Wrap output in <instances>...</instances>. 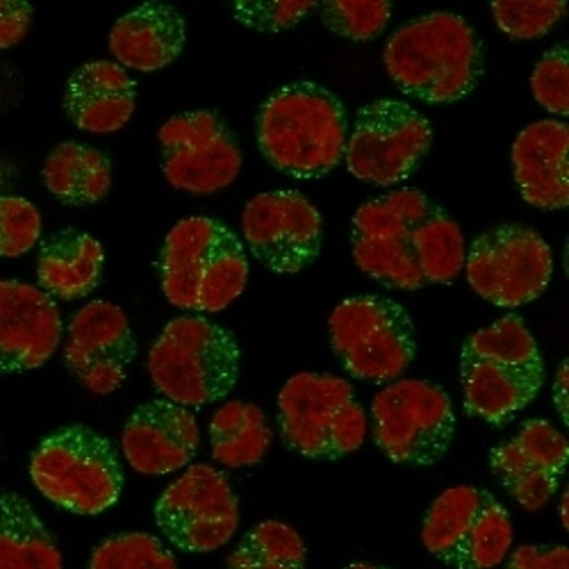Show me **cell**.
Segmentation results:
<instances>
[{"label":"cell","instance_id":"cell-28","mask_svg":"<svg viewBox=\"0 0 569 569\" xmlns=\"http://www.w3.org/2000/svg\"><path fill=\"white\" fill-rule=\"evenodd\" d=\"M412 251L426 284H449L465 269V234L436 201L412 228Z\"/></svg>","mask_w":569,"mask_h":569},{"label":"cell","instance_id":"cell-36","mask_svg":"<svg viewBox=\"0 0 569 569\" xmlns=\"http://www.w3.org/2000/svg\"><path fill=\"white\" fill-rule=\"evenodd\" d=\"M506 569H569V549L562 545L517 547Z\"/></svg>","mask_w":569,"mask_h":569},{"label":"cell","instance_id":"cell-13","mask_svg":"<svg viewBox=\"0 0 569 569\" xmlns=\"http://www.w3.org/2000/svg\"><path fill=\"white\" fill-rule=\"evenodd\" d=\"M431 206L429 197L408 187L362 203L351 226V249L358 269L388 290H421L426 282L412 251V228Z\"/></svg>","mask_w":569,"mask_h":569},{"label":"cell","instance_id":"cell-38","mask_svg":"<svg viewBox=\"0 0 569 569\" xmlns=\"http://www.w3.org/2000/svg\"><path fill=\"white\" fill-rule=\"evenodd\" d=\"M567 376H569V365L567 360L560 362L558 371H556V383H553V406L558 410V415L565 419V423L569 421V403H567Z\"/></svg>","mask_w":569,"mask_h":569},{"label":"cell","instance_id":"cell-7","mask_svg":"<svg viewBox=\"0 0 569 569\" xmlns=\"http://www.w3.org/2000/svg\"><path fill=\"white\" fill-rule=\"evenodd\" d=\"M34 488L76 515H101L123 490L117 447L89 426L73 423L43 438L30 458Z\"/></svg>","mask_w":569,"mask_h":569},{"label":"cell","instance_id":"cell-3","mask_svg":"<svg viewBox=\"0 0 569 569\" xmlns=\"http://www.w3.org/2000/svg\"><path fill=\"white\" fill-rule=\"evenodd\" d=\"M465 412L492 426L508 423L540 395L545 362L519 315H506L469 336L460 351Z\"/></svg>","mask_w":569,"mask_h":569},{"label":"cell","instance_id":"cell-16","mask_svg":"<svg viewBox=\"0 0 569 569\" xmlns=\"http://www.w3.org/2000/svg\"><path fill=\"white\" fill-rule=\"evenodd\" d=\"M242 230L256 260L280 276L308 269L321 253V214L295 189L253 197Z\"/></svg>","mask_w":569,"mask_h":569},{"label":"cell","instance_id":"cell-18","mask_svg":"<svg viewBox=\"0 0 569 569\" xmlns=\"http://www.w3.org/2000/svg\"><path fill=\"white\" fill-rule=\"evenodd\" d=\"M569 442L547 419H529L492 449L490 469L503 490L529 512L545 508L560 488Z\"/></svg>","mask_w":569,"mask_h":569},{"label":"cell","instance_id":"cell-15","mask_svg":"<svg viewBox=\"0 0 569 569\" xmlns=\"http://www.w3.org/2000/svg\"><path fill=\"white\" fill-rule=\"evenodd\" d=\"M156 521L176 549L210 553L226 547L240 529V501L226 473L192 465L158 499Z\"/></svg>","mask_w":569,"mask_h":569},{"label":"cell","instance_id":"cell-27","mask_svg":"<svg viewBox=\"0 0 569 569\" xmlns=\"http://www.w3.org/2000/svg\"><path fill=\"white\" fill-rule=\"evenodd\" d=\"M210 445L214 460L223 467L258 465L271 447L264 412L247 401H228L210 419Z\"/></svg>","mask_w":569,"mask_h":569},{"label":"cell","instance_id":"cell-6","mask_svg":"<svg viewBox=\"0 0 569 569\" xmlns=\"http://www.w3.org/2000/svg\"><path fill=\"white\" fill-rule=\"evenodd\" d=\"M278 431L290 451L330 462L362 447L369 421L345 378L301 371L278 395Z\"/></svg>","mask_w":569,"mask_h":569},{"label":"cell","instance_id":"cell-21","mask_svg":"<svg viewBox=\"0 0 569 569\" xmlns=\"http://www.w3.org/2000/svg\"><path fill=\"white\" fill-rule=\"evenodd\" d=\"M512 173L521 199L538 210L569 206V128L542 119L521 130L512 144Z\"/></svg>","mask_w":569,"mask_h":569},{"label":"cell","instance_id":"cell-40","mask_svg":"<svg viewBox=\"0 0 569 569\" xmlns=\"http://www.w3.org/2000/svg\"><path fill=\"white\" fill-rule=\"evenodd\" d=\"M345 569H390V567H383V565H371V562H351V565H347Z\"/></svg>","mask_w":569,"mask_h":569},{"label":"cell","instance_id":"cell-4","mask_svg":"<svg viewBox=\"0 0 569 569\" xmlns=\"http://www.w3.org/2000/svg\"><path fill=\"white\" fill-rule=\"evenodd\" d=\"M167 301L187 312H221L247 288L249 258L237 234L212 217L178 221L160 251Z\"/></svg>","mask_w":569,"mask_h":569},{"label":"cell","instance_id":"cell-11","mask_svg":"<svg viewBox=\"0 0 569 569\" xmlns=\"http://www.w3.org/2000/svg\"><path fill=\"white\" fill-rule=\"evenodd\" d=\"M433 144V128L419 110L397 99H378L358 110L347 137V169L353 178L395 187L408 180Z\"/></svg>","mask_w":569,"mask_h":569},{"label":"cell","instance_id":"cell-26","mask_svg":"<svg viewBox=\"0 0 569 569\" xmlns=\"http://www.w3.org/2000/svg\"><path fill=\"white\" fill-rule=\"evenodd\" d=\"M0 569H64L53 533L14 492L0 495Z\"/></svg>","mask_w":569,"mask_h":569},{"label":"cell","instance_id":"cell-23","mask_svg":"<svg viewBox=\"0 0 569 569\" xmlns=\"http://www.w3.org/2000/svg\"><path fill=\"white\" fill-rule=\"evenodd\" d=\"M184 41V17L173 6L151 0V3L130 10L114 23L108 46L117 64L126 71L153 73L178 60Z\"/></svg>","mask_w":569,"mask_h":569},{"label":"cell","instance_id":"cell-35","mask_svg":"<svg viewBox=\"0 0 569 569\" xmlns=\"http://www.w3.org/2000/svg\"><path fill=\"white\" fill-rule=\"evenodd\" d=\"M319 3L315 0H278V3H251V0H237L230 3L232 17L247 28L260 32H282L299 26Z\"/></svg>","mask_w":569,"mask_h":569},{"label":"cell","instance_id":"cell-33","mask_svg":"<svg viewBox=\"0 0 569 569\" xmlns=\"http://www.w3.org/2000/svg\"><path fill=\"white\" fill-rule=\"evenodd\" d=\"M41 240V212L23 197L0 194V258H21Z\"/></svg>","mask_w":569,"mask_h":569},{"label":"cell","instance_id":"cell-39","mask_svg":"<svg viewBox=\"0 0 569 569\" xmlns=\"http://www.w3.org/2000/svg\"><path fill=\"white\" fill-rule=\"evenodd\" d=\"M560 521H562V527L567 531V527H569V519H567V490H565V495L560 499Z\"/></svg>","mask_w":569,"mask_h":569},{"label":"cell","instance_id":"cell-14","mask_svg":"<svg viewBox=\"0 0 569 569\" xmlns=\"http://www.w3.org/2000/svg\"><path fill=\"white\" fill-rule=\"evenodd\" d=\"M158 144L164 178L187 194H217L242 171L240 141L212 110L171 117L158 132Z\"/></svg>","mask_w":569,"mask_h":569},{"label":"cell","instance_id":"cell-5","mask_svg":"<svg viewBox=\"0 0 569 569\" xmlns=\"http://www.w3.org/2000/svg\"><path fill=\"white\" fill-rule=\"evenodd\" d=\"M242 351L219 323L184 315L171 319L149 353L156 390L184 408H201L226 399L237 386Z\"/></svg>","mask_w":569,"mask_h":569},{"label":"cell","instance_id":"cell-22","mask_svg":"<svg viewBox=\"0 0 569 569\" xmlns=\"http://www.w3.org/2000/svg\"><path fill=\"white\" fill-rule=\"evenodd\" d=\"M137 82L110 60L87 62L71 73L64 112L76 128L91 134L119 132L134 114Z\"/></svg>","mask_w":569,"mask_h":569},{"label":"cell","instance_id":"cell-32","mask_svg":"<svg viewBox=\"0 0 569 569\" xmlns=\"http://www.w3.org/2000/svg\"><path fill=\"white\" fill-rule=\"evenodd\" d=\"M501 32L512 39H540L567 14L562 0H497L490 6Z\"/></svg>","mask_w":569,"mask_h":569},{"label":"cell","instance_id":"cell-10","mask_svg":"<svg viewBox=\"0 0 569 569\" xmlns=\"http://www.w3.org/2000/svg\"><path fill=\"white\" fill-rule=\"evenodd\" d=\"M423 547L453 569H495L512 547V521L501 501L473 486L445 490L426 512Z\"/></svg>","mask_w":569,"mask_h":569},{"label":"cell","instance_id":"cell-12","mask_svg":"<svg viewBox=\"0 0 569 569\" xmlns=\"http://www.w3.org/2000/svg\"><path fill=\"white\" fill-rule=\"evenodd\" d=\"M465 273L481 299L499 308H519L547 292L553 276V253L538 230L501 223L471 242Z\"/></svg>","mask_w":569,"mask_h":569},{"label":"cell","instance_id":"cell-34","mask_svg":"<svg viewBox=\"0 0 569 569\" xmlns=\"http://www.w3.org/2000/svg\"><path fill=\"white\" fill-rule=\"evenodd\" d=\"M531 91L536 101L551 114H569V49L556 43L533 69Z\"/></svg>","mask_w":569,"mask_h":569},{"label":"cell","instance_id":"cell-9","mask_svg":"<svg viewBox=\"0 0 569 569\" xmlns=\"http://www.w3.org/2000/svg\"><path fill=\"white\" fill-rule=\"evenodd\" d=\"M371 436L392 462L431 467L447 456L456 436L451 397L436 383L399 378L371 401Z\"/></svg>","mask_w":569,"mask_h":569},{"label":"cell","instance_id":"cell-17","mask_svg":"<svg viewBox=\"0 0 569 569\" xmlns=\"http://www.w3.org/2000/svg\"><path fill=\"white\" fill-rule=\"evenodd\" d=\"M134 356L132 328L119 306L91 301L73 315L67 330L64 362L91 395L106 397L119 390Z\"/></svg>","mask_w":569,"mask_h":569},{"label":"cell","instance_id":"cell-29","mask_svg":"<svg viewBox=\"0 0 569 569\" xmlns=\"http://www.w3.org/2000/svg\"><path fill=\"white\" fill-rule=\"evenodd\" d=\"M308 549L297 529L267 519L228 556V569H306Z\"/></svg>","mask_w":569,"mask_h":569},{"label":"cell","instance_id":"cell-8","mask_svg":"<svg viewBox=\"0 0 569 569\" xmlns=\"http://www.w3.org/2000/svg\"><path fill=\"white\" fill-rule=\"evenodd\" d=\"M333 353L349 376L369 386H390L417 353L415 323L408 310L378 295L342 301L328 319Z\"/></svg>","mask_w":569,"mask_h":569},{"label":"cell","instance_id":"cell-2","mask_svg":"<svg viewBox=\"0 0 569 569\" xmlns=\"http://www.w3.org/2000/svg\"><path fill=\"white\" fill-rule=\"evenodd\" d=\"M349 117L333 91L299 80L284 84L258 112V144L264 160L299 180L323 178L345 160Z\"/></svg>","mask_w":569,"mask_h":569},{"label":"cell","instance_id":"cell-37","mask_svg":"<svg viewBox=\"0 0 569 569\" xmlns=\"http://www.w3.org/2000/svg\"><path fill=\"white\" fill-rule=\"evenodd\" d=\"M32 23V6L23 0H0V51L21 43Z\"/></svg>","mask_w":569,"mask_h":569},{"label":"cell","instance_id":"cell-31","mask_svg":"<svg viewBox=\"0 0 569 569\" xmlns=\"http://www.w3.org/2000/svg\"><path fill=\"white\" fill-rule=\"evenodd\" d=\"M326 30L351 41H371L381 37L390 23L392 6L388 0H328L319 3Z\"/></svg>","mask_w":569,"mask_h":569},{"label":"cell","instance_id":"cell-30","mask_svg":"<svg viewBox=\"0 0 569 569\" xmlns=\"http://www.w3.org/2000/svg\"><path fill=\"white\" fill-rule=\"evenodd\" d=\"M89 569H178L173 551L151 533H119L91 553Z\"/></svg>","mask_w":569,"mask_h":569},{"label":"cell","instance_id":"cell-1","mask_svg":"<svg viewBox=\"0 0 569 569\" xmlns=\"http://www.w3.org/2000/svg\"><path fill=\"white\" fill-rule=\"evenodd\" d=\"M383 62L406 97L429 106H451L479 87L486 46L460 14L431 12L403 23L390 37Z\"/></svg>","mask_w":569,"mask_h":569},{"label":"cell","instance_id":"cell-24","mask_svg":"<svg viewBox=\"0 0 569 569\" xmlns=\"http://www.w3.org/2000/svg\"><path fill=\"white\" fill-rule=\"evenodd\" d=\"M106 253L97 237L80 230H60L41 244L37 262L39 290L53 301H76L99 288Z\"/></svg>","mask_w":569,"mask_h":569},{"label":"cell","instance_id":"cell-20","mask_svg":"<svg viewBox=\"0 0 569 569\" xmlns=\"http://www.w3.org/2000/svg\"><path fill=\"white\" fill-rule=\"evenodd\" d=\"M128 465L147 477H164L194 460L199 423L194 412L169 399H151L139 406L121 433Z\"/></svg>","mask_w":569,"mask_h":569},{"label":"cell","instance_id":"cell-19","mask_svg":"<svg viewBox=\"0 0 569 569\" xmlns=\"http://www.w3.org/2000/svg\"><path fill=\"white\" fill-rule=\"evenodd\" d=\"M64 336L56 301L37 284L0 280V373H23L53 358Z\"/></svg>","mask_w":569,"mask_h":569},{"label":"cell","instance_id":"cell-25","mask_svg":"<svg viewBox=\"0 0 569 569\" xmlns=\"http://www.w3.org/2000/svg\"><path fill=\"white\" fill-rule=\"evenodd\" d=\"M41 178L58 201L73 208L93 206L110 194L112 162L82 141H62L43 160Z\"/></svg>","mask_w":569,"mask_h":569}]
</instances>
